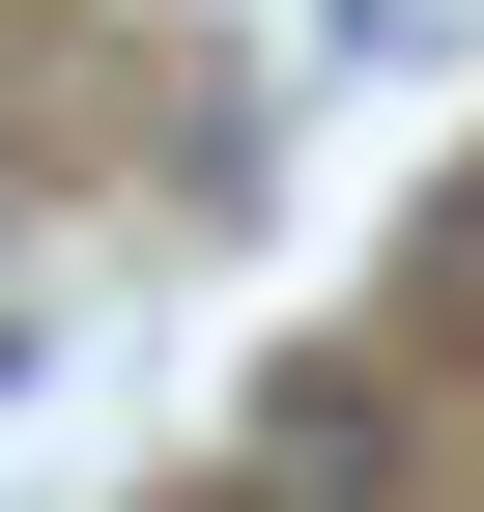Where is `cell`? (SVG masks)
<instances>
[{"label": "cell", "instance_id": "cell-2", "mask_svg": "<svg viewBox=\"0 0 484 512\" xmlns=\"http://www.w3.org/2000/svg\"><path fill=\"white\" fill-rule=\"evenodd\" d=\"M0 370H29V342H0Z\"/></svg>", "mask_w": 484, "mask_h": 512}, {"label": "cell", "instance_id": "cell-1", "mask_svg": "<svg viewBox=\"0 0 484 512\" xmlns=\"http://www.w3.org/2000/svg\"><path fill=\"white\" fill-rule=\"evenodd\" d=\"M228 456H257V512H399V484H428V427H399V370L285 342L257 399H228Z\"/></svg>", "mask_w": 484, "mask_h": 512}]
</instances>
